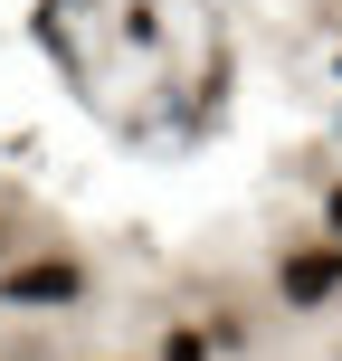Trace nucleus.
Returning <instances> with one entry per match:
<instances>
[{"label":"nucleus","mask_w":342,"mask_h":361,"mask_svg":"<svg viewBox=\"0 0 342 361\" xmlns=\"http://www.w3.org/2000/svg\"><path fill=\"white\" fill-rule=\"evenodd\" d=\"M0 295H10V305H76V295H86V267H76V257H38V267L0 276Z\"/></svg>","instance_id":"obj_1"},{"label":"nucleus","mask_w":342,"mask_h":361,"mask_svg":"<svg viewBox=\"0 0 342 361\" xmlns=\"http://www.w3.org/2000/svg\"><path fill=\"white\" fill-rule=\"evenodd\" d=\"M276 286H286V305H324V295L342 286V247H305L276 267Z\"/></svg>","instance_id":"obj_2"},{"label":"nucleus","mask_w":342,"mask_h":361,"mask_svg":"<svg viewBox=\"0 0 342 361\" xmlns=\"http://www.w3.org/2000/svg\"><path fill=\"white\" fill-rule=\"evenodd\" d=\"M162 361H209V343H200V333H171V343H162Z\"/></svg>","instance_id":"obj_3"},{"label":"nucleus","mask_w":342,"mask_h":361,"mask_svg":"<svg viewBox=\"0 0 342 361\" xmlns=\"http://www.w3.org/2000/svg\"><path fill=\"white\" fill-rule=\"evenodd\" d=\"M333 247H342V190H333Z\"/></svg>","instance_id":"obj_4"}]
</instances>
